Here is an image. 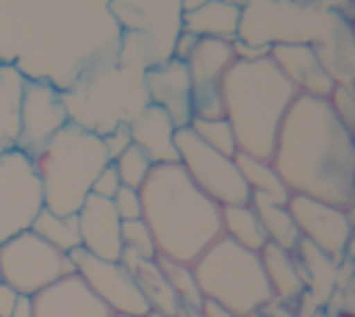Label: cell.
<instances>
[{
  "label": "cell",
  "mask_w": 355,
  "mask_h": 317,
  "mask_svg": "<svg viewBox=\"0 0 355 317\" xmlns=\"http://www.w3.org/2000/svg\"><path fill=\"white\" fill-rule=\"evenodd\" d=\"M72 273V259L47 245L31 228L0 245V281L8 284L17 295L33 298Z\"/></svg>",
  "instance_id": "8992f818"
},
{
  "label": "cell",
  "mask_w": 355,
  "mask_h": 317,
  "mask_svg": "<svg viewBox=\"0 0 355 317\" xmlns=\"http://www.w3.org/2000/svg\"><path fill=\"white\" fill-rule=\"evenodd\" d=\"M144 97L150 106H158L169 114L175 128L191 122V78L183 61L166 58L144 70Z\"/></svg>",
  "instance_id": "4fadbf2b"
},
{
  "label": "cell",
  "mask_w": 355,
  "mask_h": 317,
  "mask_svg": "<svg viewBox=\"0 0 355 317\" xmlns=\"http://www.w3.org/2000/svg\"><path fill=\"white\" fill-rule=\"evenodd\" d=\"M191 267L202 298L239 317H252L275 300L261 253L247 250L227 236H219Z\"/></svg>",
  "instance_id": "5b68a950"
},
{
  "label": "cell",
  "mask_w": 355,
  "mask_h": 317,
  "mask_svg": "<svg viewBox=\"0 0 355 317\" xmlns=\"http://www.w3.org/2000/svg\"><path fill=\"white\" fill-rule=\"evenodd\" d=\"M300 92L272 58L233 61L222 75L225 120L233 125L239 150L272 158L280 122Z\"/></svg>",
  "instance_id": "3957f363"
},
{
  "label": "cell",
  "mask_w": 355,
  "mask_h": 317,
  "mask_svg": "<svg viewBox=\"0 0 355 317\" xmlns=\"http://www.w3.org/2000/svg\"><path fill=\"white\" fill-rule=\"evenodd\" d=\"M180 28L191 31L200 39H222L236 42L241 28V8L230 6L225 0H211L197 11H189L180 17Z\"/></svg>",
  "instance_id": "d6986e66"
},
{
  "label": "cell",
  "mask_w": 355,
  "mask_h": 317,
  "mask_svg": "<svg viewBox=\"0 0 355 317\" xmlns=\"http://www.w3.org/2000/svg\"><path fill=\"white\" fill-rule=\"evenodd\" d=\"M250 203L252 209L258 211V220L266 231V239L283 250H297V245L302 242L300 231H297V222L288 211V203H277L272 197H263V195H250Z\"/></svg>",
  "instance_id": "603a6c76"
},
{
  "label": "cell",
  "mask_w": 355,
  "mask_h": 317,
  "mask_svg": "<svg viewBox=\"0 0 355 317\" xmlns=\"http://www.w3.org/2000/svg\"><path fill=\"white\" fill-rule=\"evenodd\" d=\"M197 42H200V36H194L191 31H178V36H175V42H172V58L175 61H189L191 58V53H194V47H197Z\"/></svg>",
  "instance_id": "e575fe53"
},
{
  "label": "cell",
  "mask_w": 355,
  "mask_h": 317,
  "mask_svg": "<svg viewBox=\"0 0 355 317\" xmlns=\"http://www.w3.org/2000/svg\"><path fill=\"white\" fill-rule=\"evenodd\" d=\"M158 264H161V270H164L166 281L172 284V289L178 292L180 306H183V309H189V311H200L205 298H202V292H200V286H197L194 267H191V264H186V261L164 259V256H158Z\"/></svg>",
  "instance_id": "484cf974"
},
{
  "label": "cell",
  "mask_w": 355,
  "mask_h": 317,
  "mask_svg": "<svg viewBox=\"0 0 355 317\" xmlns=\"http://www.w3.org/2000/svg\"><path fill=\"white\" fill-rule=\"evenodd\" d=\"M33 317H114L100 298L72 273L33 295Z\"/></svg>",
  "instance_id": "9a60e30c"
},
{
  "label": "cell",
  "mask_w": 355,
  "mask_h": 317,
  "mask_svg": "<svg viewBox=\"0 0 355 317\" xmlns=\"http://www.w3.org/2000/svg\"><path fill=\"white\" fill-rule=\"evenodd\" d=\"M236 61L233 56V42L222 39H200L191 58L186 61L191 83H222V75L230 70Z\"/></svg>",
  "instance_id": "44dd1931"
},
{
  "label": "cell",
  "mask_w": 355,
  "mask_h": 317,
  "mask_svg": "<svg viewBox=\"0 0 355 317\" xmlns=\"http://www.w3.org/2000/svg\"><path fill=\"white\" fill-rule=\"evenodd\" d=\"M114 164V170H116V175H119V181H122V186H130V189H141V184L147 181V175L153 172V158L139 147V145H130L119 158H114L111 161Z\"/></svg>",
  "instance_id": "83f0119b"
},
{
  "label": "cell",
  "mask_w": 355,
  "mask_h": 317,
  "mask_svg": "<svg viewBox=\"0 0 355 317\" xmlns=\"http://www.w3.org/2000/svg\"><path fill=\"white\" fill-rule=\"evenodd\" d=\"M327 100L333 103V108L344 120V125L355 133V83H336V89Z\"/></svg>",
  "instance_id": "4dcf8cb0"
},
{
  "label": "cell",
  "mask_w": 355,
  "mask_h": 317,
  "mask_svg": "<svg viewBox=\"0 0 355 317\" xmlns=\"http://www.w3.org/2000/svg\"><path fill=\"white\" fill-rule=\"evenodd\" d=\"M233 158H236V167L244 178L250 195H263V197H272L277 203H288L291 192H288L286 181L280 178V172L275 170L272 158H261V156H252L244 150H239Z\"/></svg>",
  "instance_id": "7402d4cb"
},
{
  "label": "cell",
  "mask_w": 355,
  "mask_h": 317,
  "mask_svg": "<svg viewBox=\"0 0 355 317\" xmlns=\"http://www.w3.org/2000/svg\"><path fill=\"white\" fill-rule=\"evenodd\" d=\"M36 236H42L47 245H53L61 253H72L80 247V231H78V217L75 214H55L50 209H42L31 225Z\"/></svg>",
  "instance_id": "d4e9b609"
},
{
  "label": "cell",
  "mask_w": 355,
  "mask_h": 317,
  "mask_svg": "<svg viewBox=\"0 0 355 317\" xmlns=\"http://www.w3.org/2000/svg\"><path fill=\"white\" fill-rule=\"evenodd\" d=\"M42 209V181L31 156L17 147L0 153V245L28 231Z\"/></svg>",
  "instance_id": "ba28073f"
},
{
  "label": "cell",
  "mask_w": 355,
  "mask_h": 317,
  "mask_svg": "<svg viewBox=\"0 0 355 317\" xmlns=\"http://www.w3.org/2000/svg\"><path fill=\"white\" fill-rule=\"evenodd\" d=\"M233 56H236V61H258V58H269V44H255V42L236 39V42H233Z\"/></svg>",
  "instance_id": "d590c367"
},
{
  "label": "cell",
  "mask_w": 355,
  "mask_h": 317,
  "mask_svg": "<svg viewBox=\"0 0 355 317\" xmlns=\"http://www.w3.org/2000/svg\"><path fill=\"white\" fill-rule=\"evenodd\" d=\"M119 186H122V181H119V175H116L114 164H105V167L100 170V175L94 178V184H92V192H89V195H97V197L111 200V197L119 192Z\"/></svg>",
  "instance_id": "836d02e7"
},
{
  "label": "cell",
  "mask_w": 355,
  "mask_h": 317,
  "mask_svg": "<svg viewBox=\"0 0 355 317\" xmlns=\"http://www.w3.org/2000/svg\"><path fill=\"white\" fill-rule=\"evenodd\" d=\"M347 214H349V220H352V228H355V192H352V200H349V206H347Z\"/></svg>",
  "instance_id": "b9f144b4"
},
{
  "label": "cell",
  "mask_w": 355,
  "mask_h": 317,
  "mask_svg": "<svg viewBox=\"0 0 355 317\" xmlns=\"http://www.w3.org/2000/svg\"><path fill=\"white\" fill-rule=\"evenodd\" d=\"M205 3H211V0H180V11H183V14H189V11L202 8Z\"/></svg>",
  "instance_id": "ab89813d"
},
{
  "label": "cell",
  "mask_w": 355,
  "mask_h": 317,
  "mask_svg": "<svg viewBox=\"0 0 355 317\" xmlns=\"http://www.w3.org/2000/svg\"><path fill=\"white\" fill-rule=\"evenodd\" d=\"M261 264H263V273H266V281L272 286L275 300L291 303V300L305 295L308 275H305L302 259H297L294 250H283V247L266 242L261 250Z\"/></svg>",
  "instance_id": "ac0fdd59"
},
{
  "label": "cell",
  "mask_w": 355,
  "mask_h": 317,
  "mask_svg": "<svg viewBox=\"0 0 355 317\" xmlns=\"http://www.w3.org/2000/svg\"><path fill=\"white\" fill-rule=\"evenodd\" d=\"M78 231H80V247L97 259L119 261L122 256V220L114 211V203L97 195H89L83 206L78 209Z\"/></svg>",
  "instance_id": "5bb4252c"
},
{
  "label": "cell",
  "mask_w": 355,
  "mask_h": 317,
  "mask_svg": "<svg viewBox=\"0 0 355 317\" xmlns=\"http://www.w3.org/2000/svg\"><path fill=\"white\" fill-rule=\"evenodd\" d=\"M119 261H122V264L128 267V273L133 275V281H136L141 298L147 300L150 311L175 317V314L183 309L180 300H178V292H175L172 284L166 281V275H164L158 259H141V256H136V253H130V250H122Z\"/></svg>",
  "instance_id": "e0dca14e"
},
{
  "label": "cell",
  "mask_w": 355,
  "mask_h": 317,
  "mask_svg": "<svg viewBox=\"0 0 355 317\" xmlns=\"http://www.w3.org/2000/svg\"><path fill=\"white\" fill-rule=\"evenodd\" d=\"M114 203V211L119 220H139L141 217V195L139 189H130V186H119V192L111 197Z\"/></svg>",
  "instance_id": "1f68e13d"
},
{
  "label": "cell",
  "mask_w": 355,
  "mask_h": 317,
  "mask_svg": "<svg viewBox=\"0 0 355 317\" xmlns=\"http://www.w3.org/2000/svg\"><path fill=\"white\" fill-rule=\"evenodd\" d=\"M175 147H178V164L216 206L250 203V189L233 156H225L208 147L205 142H200L189 125L175 131Z\"/></svg>",
  "instance_id": "52a82bcc"
},
{
  "label": "cell",
  "mask_w": 355,
  "mask_h": 317,
  "mask_svg": "<svg viewBox=\"0 0 355 317\" xmlns=\"http://www.w3.org/2000/svg\"><path fill=\"white\" fill-rule=\"evenodd\" d=\"M225 3H230V6H239V8H244L250 0H225Z\"/></svg>",
  "instance_id": "7bdbcfd3"
},
{
  "label": "cell",
  "mask_w": 355,
  "mask_h": 317,
  "mask_svg": "<svg viewBox=\"0 0 355 317\" xmlns=\"http://www.w3.org/2000/svg\"><path fill=\"white\" fill-rule=\"evenodd\" d=\"M216 120L225 117L222 83H191V120Z\"/></svg>",
  "instance_id": "f1b7e54d"
},
{
  "label": "cell",
  "mask_w": 355,
  "mask_h": 317,
  "mask_svg": "<svg viewBox=\"0 0 355 317\" xmlns=\"http://www.w3.org/2000/svg\"><path fill=\"white\" fill-rule=\"evenodd\" d=\"M17 298H19V295H17L8 284H3V281H0V317H8V314L14 311Z\"/></svg>",
  "instance_id": "8d00e7d4"
},
{
  "label": "cell",
  "mask_w": 355,
  "mask_h": 317,
  "mask_svg": "<svg viewBox=\"0 0 355 317\" xmlns=\"http://www.w3.org/2000/svg\"><path fill=\"white\" fill-rule=\"evenodd\" d=\"M25 81H28V75L19 67L0 64V153L17 147Z\"/></svg>",
  "instance_id": "ffe728a7"
},
{
  "label": "cell",
  "mask_w": 355,
  "mask_h": 317,
  "mask_svg": "<svg viewBox=\"0 0 355 317\" xmlns=\"http://www.w3.org/2000/svg\"><path fill=\"white\" fill-rule=\"evenodd\" d=\"M130 139L133 145H139L150 158L153 164H172L178 161V147H175V122L169 120V114L158 106H144L139 108L130 122Z\"/></svg>",
  "instance_id": "2e32d148"
},
{
  "label": "cell",
  "mask_w": 355,
  "mask_h": 317,
  "mask_svg": "<svg viewBox=\"0 0 355 317\" xmlns=\"http://www.w3.org/2000/svg\"><path fill=\"white\" fill-rule=\"evenodd\" d=\"M200 314H202V317H239V314H233L230 309H225V306H219V303H214V300H202Z\"/></svg>",
  "instance_id": "f35d334b"
},
{
  "label": "cell",
  "mask_w": 355,
  "mask_h": 317,
  "mask_svg": "<svg viewBox=\"0 0 355 317\" xmlns=\"http://www.w3.org/2000/svg\"><path fill=\"white\" fill-rule=\"evenodd\" d=\"M130 145H133V139H130V128H128V122H119V125H114L108 133H103V147H105L108 161L119 158Z\"/></svg>",
  "instance_id": "d6a6232c"
},
{
  "label": "cell",
  "mask_w": 355,
  "mask_h": 317,
  "mask_svg": "<svg viewBox=\"0 0 355 317\" xmlns=\"http://www.w3.org/2000/svg\"><path fill=\"white\" fill-rule=\"evenodd\" d=\"M67 122H69V111L64 103V92L55 89V83L47 78H28L22 89L17 150H22L25 156H33Z\"/></svg>",
  "instance_id": "8fae6325"
},
{
  "label": "cell",
  "mask_w": 355,
  "mask_h": 317,
  "mask_svg": "<svg viewBox=\"0 0 355 317\" xmlns=\"http://www.w3.org/2000/svg\"><path fill=\"white\" fill-rule=\"evenodd\" d=\"M122 250H130L141 259H158V247H155V239H153V231L147 228V222L139 217V220H122Z\"/></svg>",
  "instance_id": "f546056e"
},
{
  "label": "cell",
  "mask_w": 355,
  "mask_h": 317,
  "mask_svg": "<svg viewBox=\"0 0 355 317\" xmlns=\"http://www.w3.org/2000/svg\"><path fill=\"white\" fill-rule=\"evenodd\" d=\"M8 317H33V298L31 295H19L14 303V311Z\"/></svg>",
  "instance_id": "74e56055"
},
{
  "label": "cell",
  "mask_w": 355,
  "mask_h": 317,
  "mask_svg": "<svg viewBox=\"0 0 355 317\" xmlns=\"http://www.w3.org/2000/svg\"><path fill=\"white\" fill-rule=\"evenodd\" d=\"M31 161L42 181L44 209L55 214H78L100 170L111 164L103 147V136L75 122H67L47 145L31 156Z\"/></svg>",
  "instance_id": "277c9868"
},
{
  "label": "cell",
  "mask_w": 355,
  "mask_h": 317,
  "mask_svg": "<svg viewBox=\"0 0 355 317\" xmlns=\"http://www.w3.org/2000/svg\"><path fill=\"white\" fill-rule=\"evenodd\" d=\"M272 164L291 195L347 209L355 192V133L327 97L297 95L280 122Z\"/></svg>",
  "instance_id": "6da1fadb"
},
{
  "label": "cell",
  "mask_w": 355,
  "mask_h": 317,
  "mask_svg": "<svg viewBox=\"0 0 355 317\" xmlns=\"http://www.w3.org/2000/svg\"><path fill=\"white\" fill-rule=\"evenodd\" d=\"M139 195L141 220L153 231L158 256L194 264L222 236V206H216L178 161L155 164Z\"/></svg>",
  "instance_id": "7a4b0ae2"
},
{
  "label": "cell",
  "mask_w": 355,
  "mask_h": 317,
  "mask_svg": "<svg viewBox=\"0 0 355 317\" xmlns=\"http://www.w3.org/2000/svg\"><path fill=\"white\" fill-rule=\"evenodd\" d=\"M147 317H166V314H155V311H150ZM175 317H202V314H200V311H189V309H180Z\"/></svg>",
  "instance_id": "60d3db41"
},
{
  "label": "cell",
  "mask_w": 355,
  "mask_h": 317,
  "mask_svg": "<svg viewBox=\"0 0 355 317\" xmlns=\"http://www.w3.org/2000/svg\"><path fill=\"white\" fill-rule=\"evenodd\" d=\"M114 317H116V314H114Z\"/></svg>",
  "instance_id": "ee69618b"
},
{
  "label": "cell",
  "mask_w": 355,
  "mask_h": 317,
  "mask_svg": "<svg viewBox=\"0 0 355 317\" xmlns=\"http://www.w3.org/2000/svg\"><path fill=\"white\" fill-rule=\"evenodd\" d=\"M288 211L297 222L300 236L316 247L322 256H327L330 261L341 259L355 236L352 220L347 214L344 206L319 200V197H308V195H291L288 197Z\"/></svg>",
  "instance_id": "30bf717a"
},
{
  "label": "cell",
  "mask_w": 355,
  "mask_h": 317,
  "mask_svg": "<svg viewBox=\"0 0 355 317\" xmlns=\"http://www.w3.org/2000/svg\"><path fill=\"white\" fill-rule=\"evenodd\" d=\"M222 236H227L236 245H241L247 250H255V253H261L263 245L269 242L252 203L222 206Z\"/></svg>",
  "instance_id": "cb8c5ba5"
},
{
  "label": "cell",
  "mask_w": 355,
  "mask_h": 317,
  "mask_svg": "<svg viewBox=\"0 0 355 317\" xmlns=\"http://www.w3.org/2000/svg\"><path fill=\"white\" fill-rule=\"evenodd\" d=\"M189 128L194 131V136L200 142H205L208 147L225 153V156H236L239 153V142H236V133H233V125L225 120V117H216V120H200L194 117L189 122Z\"/></svg>",
  "instance_id": "4316f807"
},
{
  "label": "cell",
  "mask_w": 355,
  "mask_h": 317,
  "mask_svg": "<svg viewBox=\"0 0 355 317\" xmlns=\"http://www.w3.org/2000/svg\"><path fill=\"white\" fill-rule=\"evenodd\" d=\"M75 275L94 292V298H100V303L108 306L111 314L116 317H147L150 306L141 298L133 275L128 273V267L122 261H108V259H97L92 253H86L83 247L69 253Z\"/></svg>",
  "instance_id": "9c48e42d"
},
{
  "label": "cell",
  "mask_w": 355,
  "mask_h": 317,
  "mask_svg": "<svg viewBox=\"0 0 355 317\" xmlns=\"http://www.w3.org/2000/svg\"><path fill=\"white\" fill-rule=\"evenodd\" d=\"M269 58L300 95H313V97H330L333 95L336 78L327 72L316 44H311V42H277L269 47Z\"/></svg>",
  "instance_id": "7c38bea8"
}]
</instances>
